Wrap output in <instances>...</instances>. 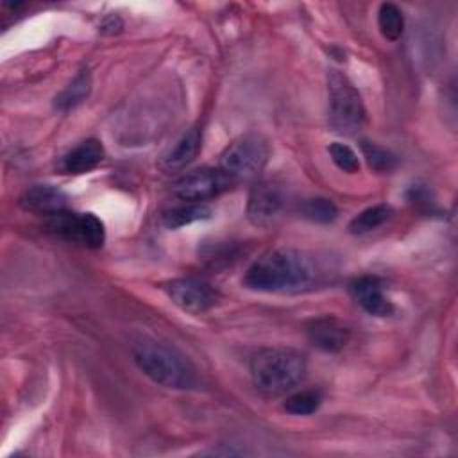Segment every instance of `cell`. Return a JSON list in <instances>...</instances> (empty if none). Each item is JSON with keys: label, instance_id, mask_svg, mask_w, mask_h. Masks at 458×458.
I'll use <instances>...</instances> for the list:
<instances>
[{"label": "cell", "instance_id": "6da1fadb", "mask_svg": "<svg viewBox=\"0 0 458 458\" xmlns=\"http://www.w3.org/2000/svg\"><path fill=\"white\" fill-rule=\"evenodd\" d=\"M317 276L318 270L310 254L281 247L258 258L245 272L243 284L268 293L299 292L313 284Z\"/></svg>", "mask_w": 458, "mask_h": 458}, {"label": "cell", "instance_id": "7a4b0ae2", "mask_svg": "<svg viewBox=\"0 0 458 458\" xmlns=\"http://www.w3.org/2000/svg\"><path fill=\"white\" fill-rule=\"evenodd\" d=\"M306 374V360L301 352L284 347L261 349L250 361V377L256 390L267 397H277L295 388Z\"/></svg>", "mask_w": 458, "mask_h": 458}, {"label": "cell", "instance_id": "3957f363", "mask_svg": "<svg viewBox=\"0 0 458 458\" xmlns=\"http://www.w3.org/2000/svg\"><path fill=\"white\" fill-rule=\"evenodd\" d=\"M132 358L138 369L165 388H190L195 385L191 363L174 347L143 338L134 344Z\"/></svg>", "mask_w": 458, "mask_h": 458}, {"label": "cell", "instance_id": "277c9868", "mask_svg": "<svg viewBox=\"0 0 458 458\" xmlns=\"http://www.w3.org/2000/svg\"><path fill=\"white\" fill-rule=\"evenodd\" d=\"M327 118L329 125L338 134H354L365 123V106L361 95L338 70L327 75Z\"/></svg>", "mask_w": 458, "mask_h": 458}, {"label": "cell", "instance_id": "5b68a950", "mask_svg": "<svg viewBox=\"0 0 458 458\" xmlns=\"http://www.w3.org/2000/svg\"><path fill=\"white\" fill-rule=\"evenodd\" d=\"M268 143L259 134H245L229 143L222 152L218 168L234 184L258 177L268 161Z\"/></svg>", "mask_w": 458, "mask_h": 458}, {"label": "cell", "instance_id": "8992f818", "mask_svg": "<svg viewBox=\"0 0 458 458\" xmlns=\"http://www.w3.org/2000/svg\"><path fill=\"white\" fill-rule=\"evenodd\" d=\"M48 227L59 236L72 242H79L89 249H98L106 242L104 224L93 213L61 211L48 216Z\"/></svg>", "mask_w": 458, "mask_h": 458}, {"label": "cell", "instance_id": "52a82bcc", "mask_svg": "<svg viewBox=\"0 0 458 458\" xmlns=\"http://www.w3.org/2000/svg\"><path fill=\"white\" fill-rule=\"evenodd\" d=\"M233 182L220 172V168H197L182 175L174 184V193L186 202H202L216 197Z\"/></svg>", "mask_w": 458, "mask_h": 458}, {"label": "cell", "instance_id": "ba28073f", "mask_svg": "<svg viewBox=\"0 0 458 458\" xmlns=\"http://www.w3.org/2000/svg\"><path fill=\"white\" fill-rule=\"evenodd\" d=\"M165 290L172 302L188 313H204L218 301V295L211 284L197 277L174 279L165 286Z\"/></svg>", "mask_w": 458, "mask_h": 458}, {"label": "cell", "instance_id": "9c48e42d", "mask_svg": "<svg viewBox=\"0 0 458 458\" xmlns=\"http://www.w3.org/2000/svg\"><path fill=\"white\" fill-rule=\"evenodd\" d=\"M284 208L283 190L274 182H258L252 186L247 200V216L254 225L268 227Z\"/></svg>", "mask_w": 458, "mask_h": 458}, {"label": "cell", "instance_id": "30bf717a", "mask_svg": "<svg viewBox=\"0 0 458 458\" xmlns=\"http://www.w3.org/2000/svg\"><path fill=\"white\" fill-rule=\"evenodd\" d=\"M306 335L311 345L324 352H338L351 340V329L336 317H318L308 322Z\"/></svg>", "mask_w": 458, "mask_h": 458}, {"label": "cell", "instance_id": "8fae6325", "mask_svg": "<svg viewBox=\"0 0 458 458\" xmlns=\"http://www.w3.org/2000/svg\"><path fill=\"white\" fill-rule=\"evenodd\" d=\"M351 292L356 302L374 317H388L394 311L390 299L385 293V286L376 276H361L351 283Z\"/></svg>", "mask_w": 458, "mask_h": 458}, {"label": "cell", "instance_id": "7c38bea8", "mask_svg": "<svg viewBox=\"0 0 458 458\" xmlns=\"http://www.w3.org/2000/svg\"><path fill=\"white\" fill-rule=\"evenodd\" d=\"M20 206L27 211L52 216L55 213L66 211L68 197L57 186L34 184L23 191V195L20 197Z\"/></svg>", "mask_w": 458, "mask_h": 458}, {"label": "cell", "instance_id": "4fadbf2b", "mask_svg": "<svg viewBox=\"0 0 458 458\" xmlns=\"http://www.w3.org/2000/svg\"><path fill=\"white\" fill-rule=\"evenodd\" d=\"M104 159V147L98 140L89 138L73 147L63 159V168L68 174H86L100 165Z\"/></svg>", "mask_w": 458, "mask_h": 458}, {"label": "cell", "instance_id": "5bb4252c", "mask_svg": "<svg viewBox=\"0 0 458 458\" xmlns=\"http://www.w3.org/2000/svg\"><path fill=\"white\" fill-rule=\"evenodd\" d=\"M200 145H202V136H200V131L197 127L186 131L179 140L177 143L168 150V154L165 156L163 159V165L166 170H181L184 168L186 165H190L199 150H200Z\"/></svg>", "mask_w": 458, "mask_h": 458}, {"label": "cell", "instance_id": "9a60e30c", "mask_svg": "<svg viewBox=\"0 0 458 458\" xmlns=\"http://www.w3.org/2000/svg\"><path fill=\"white\" fill-rule=\"evenodd\" d=\"M211 216V209L200 202H188L184 206H175L163 213V224L168 229H179L190 225L199 220H206Z\"/></svg>", "mask_w": 458, "mask_h": 458}, {"label": "cell", "instance_id": "2e32d148", "mask_svg": "<svg viewBox=\"0 0 458 458\" xmlns=\"http://www.w3.org/2000/svg\"><path fill=\"white\" fill-rule=\"evenodd\" d=\"M91 89V77L86 70L75 75V79L55 97V109L70 111L82 104Z\"/></svg>", "mask_w": 458, "mask_h": 458}, {"label": "cell", "instance_id": "e0dca14e", "mask_svg": "<svg viewBox=\"0 0 458 458\" xmlns=\"http://www.w3.org/2000/svg\"><path fill=\"white\" fill-rule=\"evenodd\" d=\"M392 216V208L388 204H376L363 211H360L351 222H349V233L352 234H365L379 225H383Z\"/></svg>", "mask_w": 458, "mask_h": 458}, {"label": "cell", "instance_id": "ac0fdd59", "mask_svg": "<svg viewBox=\"0 0 458 458\" xmlns=\"http://www.w3.org/2000/svg\"><path fill=\"white\" fill-rule=\"evenodd\" d=\"M377 27L386 39L390 41L399 39L404 30V16L401 9L390 2L381 4L377 11Z\"/></svg>", "mask_w": 458, "mask_h": 458}, {"label": "cell", "instance_id": "d6986e66", "mask_svg": "<svg viewBox=\"0 0 458 458\" xmlns=\"http://www.w3.org/2000/svg\"><path fill=\"white\" fill-rule=\"evenodd\" d=\"M320 403H322V392L313 388V390H301L288 395L283 403V408L292 415H311L318 410Z\"/></svg>", "mask_w": 458, "mask_h": 458}, {"label": "cell", "instance_id": "ffe728a7", "mask_svg": "<svg viewBox=\"0 0 458 458\" xmlns=\"http://www.w3.org/2000/svg\"><path fill=\"white\" fill-rule=\"evenodd\" d=\"M301 215L315 224H331L338 216V209L333 200L324 197H313L302 202Z\"/></svg>", "mask_w": 458, "mask_h": 458}, {"label": "cell", "instance_id": "44dd1931", "mask_svg": "<svg viewBox=\"0 0 458 458\" xmlns=\"http://www.w3.org/2000/svg\"><path fill=\"white\" fill-rule=\"evenodd\" d=\"M360 147H361V154H363L367 165L372 170L390 172V170L395 168L397 157L390 150H386L385 147H381L377 143H372V141H365V140L360 143Z\"/></svg>", "mask_w": 458, "mask_h": 458}, {"label": "cell", "instance_id": "7402d4cb", "mask_svg": "<svg viewBox=\"0 0 458 458\" xmlns=\"http://www.w3.org/2000/svg\"><path fill=\"white\" fill-rule=\"evenodd\" d=\"M329 156L333 159V163L345 174H356L360 170V157L356 156V152L340 141H335L329 145Z\"/></svg>", "mask_w": 458, "mask_h": 458}]
</instances>
